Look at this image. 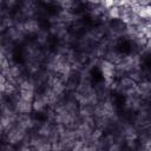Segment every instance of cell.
I'll return each instance as SVG.
<instances>
[{"mask_svg": "<svg viewBox=\"0 0 151 151\" xmlns=\"http://www.w3.org/2000/svg\"><path fill=\"white\" fill-rule=\"evenodd\" d=\"M125 55H126V54H124L123 52L118 51L117 48H111V50H109V51L105 53V55H104L103 59L106 60V61H109V63H111L112 65L117 66V65H119V64L124 60Z\"/></svg>", "mask_w": 151, "mask_h": 151, "instance_id": "1", "label": "cell"}, {"mask_svg": "<svg viewBox=\"0 0 151 151\" xmlns=\"http://www.w3.org/2000/svg\"><path fill=\"white\" fill-rule=\"evenodd\" d=\"M42 27L40 26V22L38 19L35 18H31V19H26L24 21V31L26 33V35H35Z\"/></svg>", "mask_w": 151, "mask_h": 151, "instance_id": "2", "label": "cell"}, {"mask_svg": "<svg viewBox=\"0 0 151 151\" xmlns=\"http://www.w3.org/2000/svg\"><path fill=\"white\" fill-rule=\"evenodd\" d=\"M107 151H123V143H118V142L113 143L112 145L109 146Z\"/></svg>", "mask_w": 151, "mask_h": 151, "instance_id": "3", "label": "cell"}]
</instances>
